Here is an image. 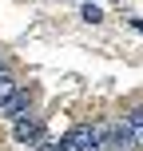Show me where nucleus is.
Segmentation results:
<instances>
[{
    "label": "nucleus",
    "instance_id": "obj_2",
    "mask_svg": "<svg viewBox=\"0 0 143 151\" xmlns=\"http://www.w3.org/2000/svg\"><path fill=\"white\" fill-rule=\"evenodd\" d=\"M99 135H103V151H135V135H131L127 119H103Z\"/></svg>",
    "mask_w": 143,
    "mask_h": 151
},
{
    "label": "nucleus",
    "instance_id": "obj_1",
    "mask_svg": "<svg viewBox=\"0 0 143 151\" xmlns=\"http://www.w3.org/2000/svg\"><path fill=\"white\" fill-rule=\"evenodd\" d=\"M0 119H8V123L28 119V96L20 91V83H16L12 76L0 80Z\"/></svg>",
    "mask_w": 143,
    "mask_h": 151
},
{
    "label": "nucleus",
    "instance_id": "obj_6",
    "mask_svg": "<svg viewBox=\"0 0 143 151\" xmlns=\"http://www.w3.org/2000/svg\"><path fill=\"white\" fill-rule=\"evenodd\" d=\"M83 20H91V24H96V20H103V12H99L96 4H88V8H83Z\"/></svg>",
    "mask_w": 143,
    "mask_h": 151
},
{
    "label": "nucleus",
    "instance_id": "obj_5",
    "mask_svg": "<svg viewBox=\"0 0 143 151\" xmlns=\"http://www.w3.org/2000/svg\"><path fill=\"white\" fill-rule=\"evenodd\" d=\"M127 127L135 135V147H143V107H131L127 111Z\"/></svg>",
    "mask_w": 143,
    "mask_h": 151
},
{
    "label": "nucleus",
    "instance_id": "obj_7",
    "mask_svg": "<svg viewBox=\"0 0 143 151\" xmlns=\"http://www.w3.org/2000/svg\"><path fill=\"white\" fill-rule=\"evenodd\" d=\"M0 80H8V72H4V64H0Z\"/></svg>",
    "mask_w": 143,
    "mask_h": 151
},
{
    "label": "nucleus",
    "instance_id": "obj_3",
    "mask_svg": "<svg viewBox=\"0 0 143 151\" xmlns=\"http://www.w3.org/2000/svg\"><path fill=\"white\" fill-rule=\"evenodd\" d=\"M68 151H103V135H99V123H75L64 135Z\"/></svg>",
    "mask_w": 143,
    "mask_h": 151
},
{
    "label": "nucleus",
    "instance_id": "obj_4",
    "mask_svg": "<svg viewBox=\"0 0 143 151\" xmlns=\"http://www.w3.org/2000/svg\"><path fill=\"white\" fill-rule=\"evenodd\" d=\"M12 139H16V143H24V147H32V151H40V147H44L52 135H48V131H44V127H40V123L28 115V119L12 123Z\"/></svg>",
    "mask_w": 143,
    "mask_h": 151
}]
</instances>
